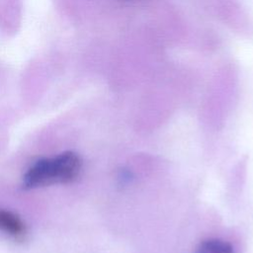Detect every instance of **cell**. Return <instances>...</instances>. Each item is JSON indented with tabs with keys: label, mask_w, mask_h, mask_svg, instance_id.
Segmentation results:
<instances>
[{
	"label": "cell",
	"mask_w": 253,
	"mask_h": 253,
	"mask_svg": "<svg viewBox=\"0 0 253 253\" xmlns=\"http://www.w3.org/2000/svg\"><path fill=\"white\" fill-rule=\"evenodd\" d=\"M81 167L80 157L72 151H65L51 158H43L25 173L23 186L25 189H37L54 184H67L79 176Z\"/></svg>",
	"instance_id": "1"
},
{
	"label": "cell",
	"mask_w": 253,
	"mask_h": 253,
	"mask_svg": "<svg viewBox=\"0 0 253 253\" xmlns=\"http://www.w3.org/2000/svg\"><path fill=\"white\" fill-rule=\"evenodd\" d=\"M0 230L17 241L24 240L27 235V228L21 217L6 210H0Z\"/></svg>",
	"instance_id": "2"
},
{
	"label": "cell",
	"mask_w": 253,
	"mask_h": 253,
	"mask_svg": "<svg viewBox=\"0 0 253 253\" xmlns=\"http://www.w3.org/2000/svg\"><path fill=\"white\" fill-rule=\"evenodd\" d=\"M195 253H233V248L224 240L211 238L201 242Z\"/></svg>",
	"instance_id": "3"
}]
</instances>
